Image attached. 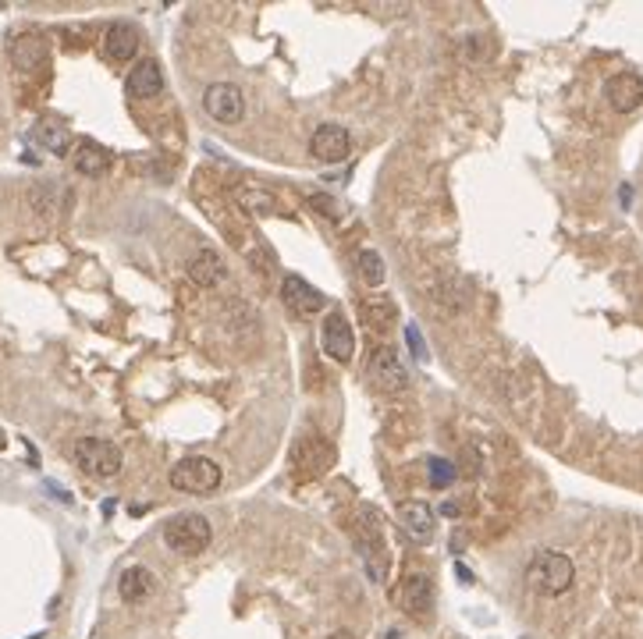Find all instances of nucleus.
I'll use <instances>...</instances> for the list:
<instances>
[{"mask_svg": "<svg viewBox=\"0 0 643 639\" xmlns=\"http://www.w3.org/2000/svg\"><path fill=\"white\" fill-rule=\"evenodd\" d=\"M188 277H192L199 288H217V284L228 277V267H224L221 253H213V249H199V253L188 260Z\"/></svg>", "mask_w": 643, "mask_h": 639, "instance_id": "obj_16", "label": "nucleus"}, {"mask_svg": "<svg viewBox=\"0 0 643 639\" xmlns=\"http://www.w3.org/2000/svg\"><path fill=\"white\" fill-rule=\"evenodd\" d=\"M363 320H367L369 331H377V334H387L391 327H395V316H398V309H395V302L387 298V295H369L363 298Z\"/></svg>", "mask_w": 643, "mask_h": 639, "instance_id": "obj_19", "label": "nucleus"}, {"mask_svg": "<svg viewBox=\"0 0 643 639\" xmlns=\"http://www.w3.org/2000/svg\"><path fill=\"white\" fill-rule=\"evenodd\" d=\"M459 54L465 61H483V54H487V47L480 43V36H465V43L459 47Z\"/></svg>", "mask_w": 643, "mask_h": 639, "instance_id": "obj_25", "label": "nucleus"}, {"mask_svg": "<svg viewBox=\"0 0 643 639\" xmlns=\"http://www.w3.org/2000/svg\"><path fill=\"white\" fill-rule=\"evenodd\" d=\"M356 267H360V277L367 281L369 288H380L384 284V260H380V253H373V249H363L360 253V260H356Z\"/></svg>", "mask_w": 643, "mask_h": 639, "instance_id": "obj_23", "label": "nucleus"}, {"mask_svg": "<svg viewBox=\"0 0 643 639\" xmlns=\"http://www.w3.org/2000/svg\"><path fill=\"white\" fill-rule=\"evenodd\" d=\"M327 639H356V636H352L349 629H338V633H331V636H327Z\"/></svg>", "mask_w": 643, "mask_h": 639, "instance_id": "obj_27", "label": "nucleus"}, {"mask_svg": "<svg viewBox=\"0 0 643 639\" xmlns=\"http://www.w3.org/2000/svg\"><path fill=\"white\" fill-rule=\"evenodd\" d=\"M107 168H110V153L103 150V146H96V142H79V150H75V171L79 175H86V178H100V175H107Z\"/></svg>", "mask_w": 643, "mask_h": 639, "instance_id": "obj_21", "label": "nucleus"}, {"mask_svg": "<svg viewBox=\"0 0 643 639\" xmlns=\"http://www.w3.org/2000/svg\"><path fill=\"white\" fill-rule=\"evenodd\" d=\"M203 110L221 125H235L246 114V96L231 82H213L203 90Z\"/></svg>", "mask_w": 643, "mask_h": 639, "instance_id": "obj_6", "label": "nucleus"}, {"mask_svg": "<svg viewBox=\"0 0 643 639\" xmlns=\"http://www.w3.org/2000/svg\"><path fill=\"white\" fill-rule=\"evenodd\" d=\"M367 373L384 394H398V391L409 387V369H405V363H402V356H398L395 345H377L373 356H369Z\"/></svg>", "mask_w": 643, "mask_h": 639, "instance_id": "obj_5", "label": "nucleus"}, {"mask_svg": "<svg viewBox=\"0 0 643 639\" xmlns=\"http://www.w3.org/2000/svg\"><path fill=\"white\" fill-rule=\"evenodd\" d=\"M398 604H402V611H409L413 618L430 615V604H434V586H430V579H427L423 572L405 575L402 593H398Z\"/></svg>", "mask_w": 643, "mask_h": 639, "instance_id": "obj_14", "label": "nucleus"}, {"mask_svg": "<svg viewBox=\"0 0 643 639\" xmlns=\"http://www.w3.org/2000/svg\"><path fill=\"white\" fill-rule=\"evenodd\" d=\"M452 476H456V469L445 458H430V479H434V487H448Z\"/></svg>", "mask_w": 643, "mask_h": 639, "instance_id": "obj_24", "label": "nucleus"}, {"mask_svg": "<svg viewBox=\"0 0 643 639\" xmlns=\"http://www.w3.org/2000/svg\"><path fill=\"white\" fill-rule=\"evenodd\" d=\"M224 472L213 458H203V455H192L182 458L175 469H171V487L182 490V494H213L221 487Z\"/></svg>", "mask_w": 643, "mask_h": 639, "instance_id": "obj_3", "label": "nucleus"}, {"mask_svg": "<svg viewBox=\"0 0 643 639\" xmlns=\"http://www.w3.org/2000/svg\"><path fill=\"white\" fill-rule=\"evenodd\" d=\"M210 522L199 515V512H182V515H171L164 522V544L182 554V557H192V554H203L210 548Z\"/></svg>", "mask_w": 643, "mask_h": 639, "instance_id": "obj_1", "label": "nucleus"}, {"mask_svg": "<svg viewBox=\"0 0 643 639\" xmlns=\"http://www.w3.org/2000/svg\"><path fill=\"white\" fill-rule=\"evenodd\" d=\"M125 90H128L132 99H150V96H157V92L164 90V72H161V65H157L153 57L135 61V68H132L128 79H125Z\"/></svg>", "mask_w": 643, "mask_h": 639, "instance_id": "obj_15", "label": "nucleus"}, {"mask_svg": "<svg viewBox=\"0 0 643 639\" xmlns=\"http://www.w3.org/2000/svg\"><path fill=\"white\" fill-rule=\"evenodd\" d=\"M405 338H409V345H413V352H416V359H427V349H423V338H420V327H405Z\"/></svg>", "mask_w": 643, "mask_h": 639, "instance_id": "obj_26", "label": "nucleus"}, {"mask_svg": "<svg viewBox=\"0 0 643 639\" xmlns=\"http://www.w3.org/2000/svg\"><path fill=\"white\" fill-rule=\"evenodd\" d=\"M291 458H295V469L302 472V476H320V472H327L331 465H335V445L331 441H324V437H317V434H306L295 448H291Z\"/></svg>", "mask_w": 643, "mask_h": 639, "instance_id": "obj_8", "label": "nucleus"}, {"mask_svg": "<svg viewBox=\"0 0 643 639\" xmlns=\"http://www.w3.org/2000/svg\"><path fill=\"white\" fill-rule=\"evenodd\" d=\"M36 142L43 146V150H50L54 157H68V146H72V135H68V128L57 121V117H47V121H39L36 125Z\"/></svg>", "mask_w": 643, "mask_h": 639, "instance_id": "obj_20", "label": "nucleus"}, {"mask_svg": "<svg viewBox=\"0 0 643 639\" xmlns=\"http://www.w3.org/2000/svg\"><path fill=\"white\" fill-rule=\"evenodd\" d=\"M320 345L324 352L335 359V363H352V352H356V334H352V324L345 313L331 309L324 316V331H320Z\"/></svg>", "mask_w": 643, "mask_h": 639, "instance_id": "obj_7", "label": "nucleus"}, {"mask_svg": "<svg viewBox=\"0 0 643 639\" xmlns=\"http://www.w3.org/2000/svg\"><path fill=\"white\" fill-rule=\"evenodd\" d=\"M608 103L619 110V114H633L637 107H643V75L640 72H619L608 79L604 86Z\"/></svg>", "mask_w": 643, "mask_h": 639, "instance_id": "obj_12", "label": "nucleus"}, {"mask_svg": "<svg viewBox=\"0 0 643 639\" xmlns=\"http://www.w3.org/2000/svg\"><path fill=\"white\" fill-rule=\"evenodd\" d=\"M576 579V568H572V557H565L561 550H541L534 561H530V586L537 593H548V597H561Z\"/></svg>", "mask_w": 643, "mask_h": 639, "instance_id": "obj_2", "label": "nucleus"}, {"mask_svg": "<svg viewBox=\"0 0 643 639\" xmlns=\"http://www.w3.org/2000/svg\"><path fill=\"white\" fill-rule=\"evenodd\" d=\"M281 298H284V306H288L295 316H317V313L324 309V295L299 274H284V281H281Z\"/></svg>", "mask_w": 643, "mask_h": 639, "instance_id": "obj_11", "label": "nucleus"}, {"mask_svg": "<svg viewBox=\"0 0 643 639\" xmlns=\"http://www.w3.org/2000/svg\"><path fill=\"white\" fill-rule=\"evenodd\" d=\"M103 54H107L110 61H117V65L132 61V57L139 54V29H135L132 22H114V25H107V32H103Z\"/></svg>", "mask_w": 643, "mask_h": 639, "instance_id": "obj_13", "label": "nucleus"}, {"mask_svg": "<svg viewBox=\"0 0 643 639\" xmlns=\"http://www.w3.org/2000/svg\"><path fill=\"white\" fill-rule=\"evenodd\" d=\"M117 593H121L125 604H143V600L153 593V575H150V568H143V565L125 568L121 579H117Z\"/></svg>", "mask_w": 643, "mask_h": 639, "instance_id": "obj_18", "label": "nucleus"}, {"mask_svg": "<svg viewBox=\"0 0 643 639\" xmlns=\"http://www.w3.org/2000/svg\"><path fill=\"white\" fill-rule=\"evenodd\" d=\"M11 54H14V65H18V68L32 72V68H39V65L47 61V43H43L39 36H22V39H14Z\"/></svg>", "mask_w": 643, "mask_h": 639, "instance_id": "obj_22", "label": "nucleus"}, {"mask_svg": "<svg viewBox=\"0 0 643 639\" xmlns=\"http://www.w3.org/2000/svg\"><path fill=\"white\" fill-rule=\"evenodd\" d=\"M352 153V139L342 125H320L309 139V157L320 164H342Z\"/></svg>", "mask_w": 643, "mask_h": 639, "instance_id": "obj_9", "label": "nucleus"}, {"mask_svg": "<svg viewBox=\"0 0 643 639\" xmlns=\"http://www.w3.org/2000/svg\"><path fill=\"white\" fill-rule=\"evenodd\" d=\"M75 462L83 472H90L96 479L117 476L121 472V448L103 441V437H79L75 441Z\"/></svg>", "mask_w": 643, "mask_h": 639, "instance_id": "obj_4", "label": "nucleus"}, {"mask_svg": "<svg viewBox=\"0 0 643 639\" xmlns=\"http://www.w3.org/2000/svg\"><path fill=\"white\" fill-rule=\"evenodd\" d=\"M235 199H239L242 210H249L256 217H291V210L281 203V195H277L274 188H267V185L260 182H239Z\"/></svg>", "mask_w": 643, "mask_h": 639, "instance_id": "obj_10", "label": "nucleus"}, {"mask_svg": "<svg viewBox=\"0 0 643 639\" xmlns=\"http://www.w3.org/2000/svg\"><path fill=\"white\" fill-rule=\"evenodd\" d=\"M398 515H402V526H405L409 537L430 540V533H434V508L427 501H405L398 508Z\"/></svg>", "mask_w": 643, "mask_h": 639, "instance_id": "obj_17", "label": "nucleus"}]
</instances>
